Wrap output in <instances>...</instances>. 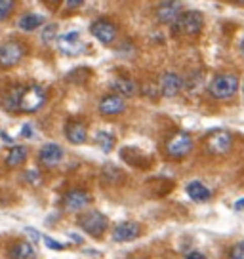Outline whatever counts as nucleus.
<instances>
[{
  "mask_svg": "<svg viewBox=\"0 0 244 259\" xmlns=\"http://www.w3.org/2000/svg\"><path fill=\"white\" fill-rule=\"evenodd\" d=\"M193 138L189 136L187 132H176L172 134L170 138L166 139V145H164V151H166V156L168 158H174V160H179V158H185L191 151H193Z\"/></svg>",
  "mask_w": 244,
  "mask_h": 259,
  "instance_id": "obj_3",
  "label": "nucleus"
},
{
  "mask_svg": "<svg viewBox=\"0 0 244 259\" xmlns=\"http://www.w3.org/2000/svg\"><path fill=\"white\" fill-rule=\"evenodd\" d=\"M25 56V46L19 40H8L0 44V67H16Z\"/></svg>",
  "mask_w": 244,
  "mask_h": 259,
  "instance_id": "obj_7",
  "label": "nucleus"
},
{
  "mask_svg": "<svg viewBox=\"0 0 244 259\" xmlns=\"http://www.w3.org/2000/svg\"><path fill=\"white\" fill-rule=\"evenodd\" d=\"M56 32H57V25L56 23H50L44 27V31H42V42L44 44H52L54 38H56Z\"/></svg>",
  "mask_w": 244,
  "mask_h": 259,
  "instance_id": "obj_25",
  "label": "nucleus"
},
{
  "mask_svg": "<svg viewBox=\"0 0 244 259\" xmlns=\"http://www.w3.org/2000/svg\"><path fill=\"white\" fill-rule=\"evenodd\" d=\"M185 86V80L178 73H164L158 80V90L164 97H174Z\"/></svg>",
  "mask_w": 244,
  "mask_h": 259,
  "instance_id": "obj_10",
  "label": "nucleus"
},
{
  "mask_svg": "<svg viewBox=\"0 0 244 259\" xmlns=\"http://www.w3.org/2000/svg\"><path fill=\"white\" fill-rule=\"evenodd\" d=\"M57 44H59V50H61L63 56H78L84 50V44L80 40V32L78 31H71L61 34Z\"/></svg>",
  "mask_w": 244,
  "mask_h": 259,
  "instance_id": "obj_11",
  "label": "nucleus"
},
{
  "mask_svg": "<svg viewBox=\"0 0 244 259\" xmlns=\"http://www.w3.org/2000/svg\"><path fill=\"white\" fill-rule=\"evenodd\" d=\"M31 134H33V132H31V124H25L23 130H21V136H23V138H31Z\"/></svg>",
  "mask_w": 244,
  "mask_h": 259,
  "instance_id": "obj_33",
  "label": "nucleus"
},
{
  "mask_svg": "<svg viewBox=\"0 0 244 259\" xmlns=\"http://www.w3.org/2000/svg\"><path fill=\"white\" fill-rule=\"evenodd\" d=\"M181 4L179 2H160L155 8V17L158 23H174L176 17L181 14Z\"/></svg>",
  "mask_w": 244,
  "mask_h": 259,
  "instance_id": "obj_16",
  "label": "nucleus"
},
{
  "mask_svg": "<svg viewBox=\"0 0 244 259\" xmlns=\"http://www.w3.org/2000/svg\"><path fill=\"white\" fill-rule=\"evenodd\" d=\"M23 92H25L23 84H14V86H10V88L4 92L2 101H0L2 109H4V111H10V113H17V111H19V103H21Z\"/></svg>",
  "mask_w": 244,
  "mask_h": 259,
  "instance_id": "obj_15",
  "label": "nucleus"
},
{
  "mask_svg": "<svg viewBox=\"0 0 244 259\" xmlns=\"http://www.w3.org/2000/svg\"><path fill=\"white\" fill-rule=\"evenodd\" d=\"M44 244L48 246L50 250H56V251H61V250H65V246L61 242H57V240H52L50 236H44Z\"/></svg>",
  "mask_w": 244,
  "mask_h": 259,
  "instance_id": "obj_30",
  "label": "nucleus"
},
{
  "mask_svg": "<svg viewBox=\"0 0 244 259\" xmlns=\"http://www.w3.org/2000/svg\"><path fill=\"white\" fill-rule=\"evenodd\" d=\"M141 235V225L136 221H122L114 227L113 231V240L114 242H130L136 240Z\"/></svg>",
  "mask_w": 244,
  "mask_h": 259,
  "instance_id": "obj_12",
  "label": "nucleus"
},
{
  "mask_svg": "<svg viewBox=\"0 0 244 259\" xmlns=\"http://www.w3.org/2000/svg\"><path fill=\"white\" fill-rule=\"evenodd\" d=\"M25 181H29V183H33V185H40L42 178L36 170H27V174H25Z\"/></svg>",
  "mask_w": 244,
  "mask_h": 259,
  "instance_id": "obj_28",
  "label": "nucleus"
},
{
  "mask_svg": "<svg viewBox=\"0 0 244 259\" xmlns=\"http://www.w3.org/2000/svg\"><path fill=\"white\" fill-rule=\"evenodd\" d=\"M10 257L12 259H36V251H34L31 242L19 240V242L12 244V248H10Z\"/></svg>",
  "mask_w": 244,
  "mask_h": 259,
  "instance_id": "obj_20",
  "label": "nucleus"
},
{
  "mask_svg": "<svg viewBox=\"0 0 244 259\" xmlns=\"http://www.w3.org/2000/svg\"><path fill=\"white\" fill-rule=\"evenodd\" d=\"M235 210H244V198L236 200V202H235Z\"/></svg>",
  "mask_w": 244,
  "mask_h": 259,
  "instance_id": "obj_35",
  "label": "nucleus"
},
{
  "mask_svg": "<svg viewBox=\"0 0 244 259\" xmlns=\"http://www.w3.org/2000/svg\"><path fill=\"white\" fill-rule=\"evenodd\" d=\"M111 88H113L114 94L120 96L122 99H124V97L136 96V92H138L136 82L132 80V78H128V76H114L113 80H111Z\"/></svg>",
  "mask_w": 244,
  "mask_h": 259,
  "instance_id": "obj_18",
  "label": "nucleus"
},
{
  "mask_svg": "<svg viewBox=\"0 0 244 259\" xmlns=\"http://www.w3.org/2000/svg\"><path fill=\"white\" fill-rule=\"evenodd\" d=\"M14 8H16V2H12V0H0V21L8 19L10 14L14 12Z\"/></svg>",
  "mask_w": 244,
  "mask_h": 259,
  "instance_id": "obj_26",
  "label": "nucleus"
},
{
  "mask_svg": "<svg viewBox=\"0 0 244 259\" xmlns=\"http://www.w3.org/2000/svg\"><path fill=\"white\" fill-rule=\"evenodd\" d=\"M98 111H99V114H103V116L120 114L126 111V101H124L120 96H116V94H107V96L101 97V101H99V105H98Z\"/></svg>",
  "mask_w": 244,
  "mask_h": 259,
  "instance_id": "obj_9",
  "label": "nucleus"
},
{
  "mask_svg": "<svg viewBox=\"0 0 244 259\" xmlns=\"http://www.w3.org/2000/svg\"><path fill=\"white\" fill-rule=\"evenodd\" d=\"M65 4H67V8H78L84 2H82V0H67Z\"/></svg>",
  "mask_w": 244,
  "mask_h": 259,
  "instance_id": "obj_32",
  "label": "nucleus"
},
{
  "mask_svg": "<svg viewBox=\"0 0 244 259\" xmlns=\"http://www.w3.org/2000/svg\"><path fill=\"white\" fill-rule=\"evenodd\" d=\"M204 147L206 151L214 156H221L227 154L233 147V136L227 130H212L210 134L204 138Z\"/></svg>",
  "mask_w": 244,
  "mask_h": 259,
  "instance_id": "obj_5",
  "label": "nucleus"
},
{
  "mask_svg": "<svg viewBox=\"0 0 244 259\" xmlns=\"http://www.w3.org/2000/svg\"><path fill=\"white\" fill-rule=\"evenodd\" d=\"M208 92L214 99L218 101H229L236 96L238 92V76L233 73H221L216 74L212 78L210 86H208Z\"/></svg>",
  "mask_w": 244,
  "mask_h": 259,
  "instance_id": "obj_1",
  "label": "nucleus"
},
{
  "mask_svg": "<svg viewBox=\"0 0 244 259\" xmlns=\"http://www.w3.org/2000/svg\"><path fill=\"white\" fill-rule=\"evenodd\" d=\"M185 259H206V255H202L200 251H191V253H189Z\"/></svg>",
  "mask_w": 244,
  "mask_h": 259,
  "instance_id": "obj_34",
  "label": "nucleus"
},
{
  "mask_svg": "<svg viewBox=\"0 0 244 259\" xmlns=\"http://www.w3.org/2000/svg\"><path fill=\"white\" fill-rule=\"evenodd\" d=\"M61 160H63V149L57 143H46L38 151V162L46 168H56Z\"/></svg>",
  "mask_w": 244,
  "mask_h": 259,
  "instance_id": "obj_14",
  "label": "nucleus"
},
{
  "mask_svg": "<svg viewBox=\"0 0 244 259\" xmlns=\"http://www.w3.org/2000/svg\"><path fill=\"white\" fill-rule=\"evenodd\" d=\"M65 138L73 143V145H80L86 141L88 134H86V124L80 120H69L65 124Z\"/></svg>",
  "mask_w": 244,
  "mask_h": 259,
  "instance_id": "obj_17",
  "label": "nucleus"
},
{
  "mask_svg": "<svg viewBox=\"0 0 244 259\" xmlns=\"http://www.w3.org/2000/svg\"><path fill=\"white\" fill-rule=\"evenodd\" d=\"M48 99L46 90L38 86V84H31V86H25V92L21 96V103H19V111L21 113H36L40 111L44 103Z\"/></svg>",
  "mask_w": 244,
  "mask_h": 259,
  "instance_id": "obj_4",
  "label": "nucleus"
},
{
  "mask_svg": "<svg viewBox=\"0 0 244 259\" xmlns=\"http://www.w3.org/2000/svg\"><path fill=\"white\" fill-rule=\"evenodd\" d=\"M25 233L29 235V238H31L33 242H38V240H40V233H36V231L31 229V227H27V229H25Z\"/></svg>",
  "mask_w": 244,
  "mask_h": 259,
  "instance_id": "obj_31",
  "label": "nucleus"
},
{
  "mask_svg": "<svg viewBox=\"0 0 244 259\" xmlns=\"http://www.w3.org/2000/svg\"><path fill=\"white\" fill-rule=\"evenodd\" d=\"M42 23H44V17L38 16V14H25V16L19 17L17 27H19L21 31H34V29H38Z\"/></svg>",
  "mask_w": 244,
  "mask_h": 259,
  "instance_id": "obj_22",
  "label": "nucleus"
},
{
  "mask_svg": "<svg viewBox=\"0 0 244 259\" xmlns=\"http://www.w3.org/2000/svg\"><path fill=\"white\" fill-rule=\"evenodd\" d=\"M90 32H92L101 44H111V42H114V38H116L118 29H116V25H114L113 21H109V19H96L94 23L90 25Z\"/></svg>",
  "mask_w": 244,
  "mask_h": 259,
  "instance_id": "obj_8",
  "label": "nucleus"
},
{
  "mask_svg": "<svg viewBox=\"0 0 244 259\" xmlns=\"http://www.w3.org/2000/svg\"><path fill=\"white\" fill-rule=\"evenodd\" d=\"M92 202V196L88 191H82V189H71L69 193H65L63 196V206L69 211H78L84 206H88Z\"/></svg>",
  "mask_w": 244,
  "mask_h": 259,
  "instance_id": "obj_13",
  "label": "nucleus"
},
{
  "mask_svg": "<svg viewBox=\"0 0 244 259\" xmlns=\"http://www.w3.org/2000/svg\"><path fill=\"white\" fill-rule=\"evenodd\" d=\"M240 52H242V56H244V38H242V42H240Z\"/></svg>",
  "mask_w": 244,
  "mask_h": 259,
  "instance_id": "obj_36",
  "label": "nucleus"
},
{
  "mask_svg": "<svg viewBox=\"0 0 244 259\" xmlns=\"http://www.w3.org/2000/svg\"><path fill=\"white\" fill-rule=\"evenodd\" d=\"M229 259H244V240L235 244L229 251Z\"/></svg>",
  "mask_w": 244,
  "mask_h": 259,
  "instance_id": "obj_27",
  "label": "nucleus"
},
{
  "mask_svg": "<svg viewBox=\"0 0 244 259\" xmlns=\"http://www.w3.org/2000/svg\"><path fill=\"white\" fill-rule=\"evenodd\" d=\"M25 158H27V149L21 145H16L8 151L4 162H6V166H10V168H16V166H19V164H23Z\"/></svg>",
  "mask_w": 244,
  "mask_h": 259,
  "instance_id": "obj_21",
  "label": "nucleus"
},
{
  "mask_svg": "<svg viewBox=\"0 0 244 259\" xmlns=\"http://www.w3.org/2000/svg\"><path fill=\"white\" fill-rule=\"evenodd\" d=\"M187 194L193 202H208L212 198L210 189L200 181H191L187 185Z\"/></svg>",
  "mask_w": 244,
  "mask_h": 259,
  "instance_id": "obj_19",
  "label": "nucleus"
},
{
  "mask_svg": "<svg viewBox=\"0 0 244 259\" xmlns=\"http://www.w3.org/2000/svg\"><path fill=\"white\" fill-rule=\"evenodd\" d=\"M103 178H109V183H118V181H122V171L109 164L103 168Z\"/></svg>",
  "mask_w": 244,
  "mask_h": 259,
  "instance_id": "obj_24",
  "label": "nucleus"
},
{
  "mask_svg": "<svg viewBox=\"0 0 244 259\" xmlns=\"http://www.w3.org/2000/svg\"><path fill=\"white\" fill-rule=\"evenodd\" d=\"M96 141H98V145L105 151V153H111L114 147V136L111 134H107V132H98V136H96Z\"/></svg>",
  "mask_w": 244,
  "mask_h": 259,
  "instance_id": "obj_23",
  "label": "nucleus"
},
{
  "mask_svg": "<svg viewBox=\"0 0 244 259\" xmlns=\"http://www.w3.org/2000/svg\"><path fill=\"white\" fill-rule=\"evenodd\" d=\"M90 73V71H86V69H76V71H73V73L67 74V82H82L86 80V78H82L80 74H86Z\"/></svg>",
  "mask_w": 244,
  "mask_h": 259,
  "instance_id": "obj_29",
  "label": "nucleus"
},
{
  "mask_svg": "<svg viewBox=\"0 0 244 259\" xmlns=\"http://www.w3.org/2000/svg\"><path fill=\"white\" fill-rule=\"evenodd\" d=\"M78 227H80L84 233H88L92 238H99L107 231L109 227V221L107 218L101 213V211H88L78 218Z\"/></svg>",
  "mask_w": 244,
  "mask_h": 259,
  "instance_id": "obj_6",
  "label": "nucleus"
},
{
  "mask_svg": "<svg viewBox=\"0 0 244 259\" xmlns=\"http://www.w3.org/2000/svg\"><path fill=\"white\" fill-rule=\"evenodd\" d=\"M204 16L196 10H189V12H181L176 21L170 25L174 34H187V36H195L202 31Z\"/></svg>",
  "mask_w": 244,
  "mask_h": 259,
  "instance_id": "obj_2",
  "label": "nucleus"
}]
</instances>
